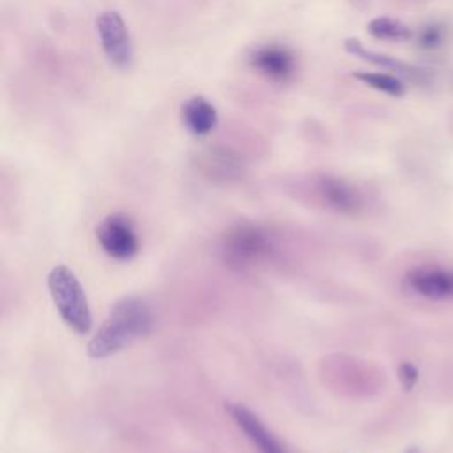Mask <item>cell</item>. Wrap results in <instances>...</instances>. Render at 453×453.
<instances>
[{
    "instance_id": "1",
    "label": "cell",
    "mask_w": 453,
    "mask_h": 453,
    "mask_svg": "<svg viewBox=\"0 0 453 453\" xmlns=\"http://www.w3.org/2000/svg\"><path fill=\"white\" fill-rule=\"evenodd\" d=\"M150 326L152 313L149 304L136 296H126L110 308L106 319L90 338L88 356L94 359L108 357L147 334Z\"/></svg>"
},
{
    "instance_id": "2",
    "label": "cell",
    "mask_w": 453,
    "mask_h": 453,
    "mask_svg": "<svg viewBox=\"0 0 453 453\" xmlns=\"http://www.w3.org/2000/svg\"><path fill=\"white\" fill-rule=\"evenodd\" d=\"M46 283L62 320L78 334L88 333L92 329V311L76 274L67 265H55Z\"/></svg>"
},
{
    "instance_id": "3",
    "label": "cell",
    "mask_w": 453,
    "mask_h": 453,
    "mask_svg": "<svg viewBox=\"0 0 453 453\" xmlns=\"http://www.w3.org/2000/svg\"><path fill=\"white\" fill-rule=\"evenodd\" d=\"M271 248V234L264 226L250 221L230 226L221 242L223 257L234 267H251L258 264L269 255Z\"/></svg>"
},
{
    "instance_id": "4",
    "label": "cell",
    "mask_w": 453,
    "mask_h": 453,
    "mask_svg": "<svg viewBox=\"0 0 453 453\" xmlns=\"http://www.w3.org/2000/svg\"><path fill=\"white\" fill-rule=\"evenodd\" d=\"M101 250L115 260H129L138 253L140 241L133 221L120 212L108 214L96 228Z\"/></svg>"
},
{
    "instance_id": "5",
    "label": "cell",
    "mask_w": 453,
    "mask_h": 453,
    "mask_svg": "<svg viewBox=\"0 0 453 453\" xmlns=\"http://www.w3.org/2000/svg\"><path fill=\"white\" fill-rule=\"evenodd\" d=\"M96 28L106 58L119 69L131 67L133 41L122 16L117 11H104L97 16Z\"/></svg>"
},
{
    "instance_id": "6",
    "label": "cell",
    "mask_w": 453,
    "mask_h": 453,
    "mask_svg": "<svg viewBox=\"0 0 453 453\" xmlns=\"http://www.w3.org/2000/svg\"><path fill=\"white\" fill-rule=\"evenodd\" d=\"M225 411L258 453H288L283 442L264 425V421L253 411L235 402H228Z\"/></svg>"
},
{
    "instance_id": "7",
    "label": "cell",
    "mask_w": 453,
    "mask_h": 453,
    "mask_svg": "<svg viewBox=\"0 0 453 453\" xmlns=\"http://www.w3.org/2000/svg\"><path fill=\"white\" fill-rule=\"evenodd\" d=\"M407 287L426 299H453V269L421 265L407 273Z\"/></svg>"
},
{
    "instance_id": "8",
    "label": "cell",
    "mask_w": 453,
    "mask_h": 453,
    "mask_svg": "<svg viewBox=\"0 0 453 453\" xmlns=\"http://www.w3.org/2000/svg\"><path fill=\"white\" fill-rule=\"evenodd\" d=\"M250 64L255 71L274 81H287L296 69L294 55L278 44H265L250 55Z\"/></svg>"
},
{
    "instance_id": "9",
    "label": "cell",
    "mask_w": 453,
    "mask_h": 453,
    "mask_svg": "<svg viewBox=\"0 0 453 453\" xmlns=\"http://www.w3.org/2000/svg\"><path fill=\"white\" fill-rule=\"evenodd\" d=\"M317 193L329 209L343 214H354L363 207L361 193L350 182L333 175H324L317 180Z\"/></svg>"
},
{
    "instance_id": "10",
    "label": "cell",
    "mask_w": 453,
    "mask_h": 453,
    "mask_svg": "<svg viewBox=\"0 0 453 453\" xmlns=\"http://www.w3.org/2000/svg\"><path fill=\"white\" fill-rule=\"evenodd\" d=\"M182 122L186 129L196 136L209 134L218 124V113L212 103L202 96H193L182 106Z\"/></svg>"
},
{
    "instance_id": "11",
    "label": "cell",
    "mask_w": 453,
    "mask_h": 453,
    "mask_svg": "<svg viewBox=\"0 0 453 453\" xmlns=\"http://www.w3.org/2000/svg\"><path fill=\"white\" fill-rule=\"evenodd\" d=\"M345 50L349 53H352L354 57H359L373 65H379V67H384V69H389V71H395L405 78H412V80H419L421 76V71L416 69L414 65L411 64H405L402 60H396L395 57L391 55H386V53H379V51H373V50H368L361 44L359 39H347L345 41Z\"/></svg>"
},
{
    "instance_id": "12",
    "label": "cell",
    "mask_w": 453,
    "mask_h": 453,
    "mask_svg": "<svg viewBox=\"0 0 453 453\" xmlns=\"http://www.w3.org/2000/svg\"><path fill=\"white\" fill-rule=\"evenodd\" d=\"M368 32L372 37L382 41H407L412 35L411 28L405 23L389 16L373 18L368 23Z\"/></svg>"
},
{
    "instance_id": "13",
    "label": "cell",
    "mask_w": 453,
    "mask_h": 453,
    "mask_svg": "<svg viewBox=\"0 0 453 453\" xmlns=\"http://www.w3.org/2000/svg\"><path fill=\"white\" fill-rule=\"evenodd\" d=\"M356 80L365 83L370 88H375L379 92H384L393 97H400L405 94V85L403 81L389 73H375V71H361L354 74Z\"/></svg>"
},
{
    "instance_id": "14",
    "label": "cell",
    "mask_w": 453,
    "mask_h": 453,
    "mask_svg": "<svg viewBox=\"0 0 453 453\" xmlns=\"http://www.w3.org/2000/svg\"><path fill=\"white\" fill-rule=\"evenodd\" d=\"M446 42V27L439 21L425 23L418 32V46L425 51H435Z\"/></svg>"
},
{
    "instance_id": "15",
    "label": "cell",
    "mask_w": 453,
    "mask_h": 453,
    "mask_svg": "<svg viewBox=\"0 0 453 453\" xmlns=\"http://www.w3.org/2000/svg\"><path fill=\"white\" fill-rule=\"evenodd\" d=\"M209 166L214 170V172H219L223 177H232L234 173L239 172V163L234 161L232 156H228L226 152H221V154H211L209 157Z\"/></svg>"
},
{
    "instance_id": "16",
    "label": "cell",
    "mask_w": 453,
    "mask_h": 453,
    "mask_svg": "<svg viewBox=\"0 0 453 453\" xmlns=\"http://www.w3.org/2000/svg\"><path fill=\"white\" fill-rule=\"evenodd\" d=\"M398 379L400 384L405 391H411L414 388V384L418 382V370L412 363H402L398 366Z\"/></svg>"
},
{
    "instance_id": "17",
    "label": "cell",
    "mask_w": 453,
    "mask_h": 453,
    "mask_svg": "<svg viewBox=\"0 0 453 453\" xmlns=\"http://www.w3.org/2000/svg\"><path fill=\"white\" fill-rule=\"evenodd\" d=\"M405 453H419V449L418 448H409Z\"/></svg>"
}]
</instances>
